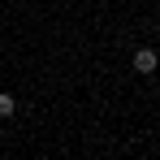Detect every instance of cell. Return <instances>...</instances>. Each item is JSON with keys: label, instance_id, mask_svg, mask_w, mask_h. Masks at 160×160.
<instances>
[{"label": "cell", "instance_id": "cell-3", "mask_svg": "<svg viewBox=\"0 0 160 160\" xmlns=\"http://www.w3.org/2000/svg\"><path fill=\"white\" fill-rule=\"evenodd\" d=\"M156 56H160V48H156Z\"/></svg>", "mask_w": 160, "mask_h": 160}, {"label": "cell", "instance_id": "cell-2", "mask_svg": "<svg viewBox=\"0 0 160 160\" xmlns=\"http://www.w3.org/2000/svg\"><path fill=\"white\" fill-rule=\"evenodd\" d=\"M13 108H18V100L4 91V95H0V117H13Z\"/></svg>", "mask_w": 160, "mask_h": 160}, {"label": "cell", "instance_id": "cell-1", "mask_svg": "<svg viewBox=\"0 0 160 160\" xmlns=\"http://www.w3.org/2000/svg\"><path fill=\"white\" fill-rule=\"evenodd\" d=\"M134 69H138V74H156V69H160L156 48H138V52H134Z\"/></svg>", "mask_w": 160, "mask_h": 160}]
</instances>
